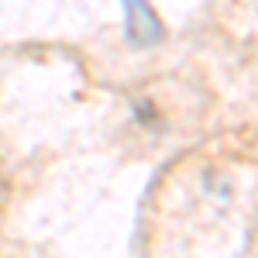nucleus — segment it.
Instances as JSON below:
<instances>
[{"label":"nucleus","instance_id":"nucleus-1","mask_svg":"<svg viewBox=\"0 0 258 258\" xmlns=\"http://www.w3.org/2000/svg\"><path fill=\"white\" fill-rule=\"evenodd\" d=\"M124 31H127V41L138 48L155 45L162 38V21L148 0H124Z\"/></svg>","mask_w":258,"mask_h":258}]
</instances>
